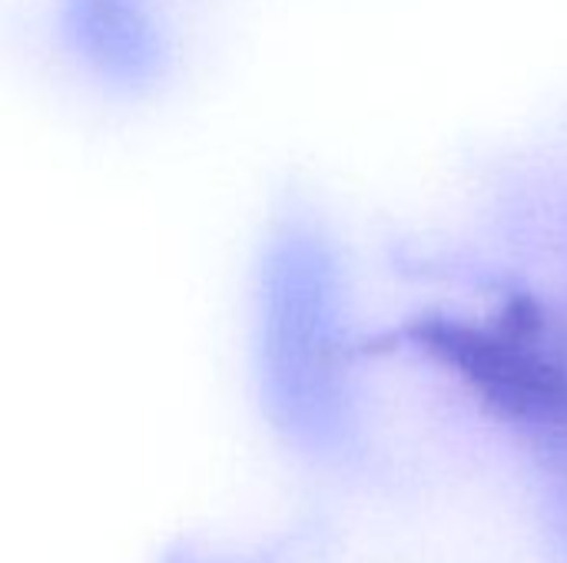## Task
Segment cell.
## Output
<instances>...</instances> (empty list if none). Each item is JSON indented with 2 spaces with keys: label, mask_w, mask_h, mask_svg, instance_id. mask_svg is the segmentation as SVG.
<instances>
[{
  "label": "cell",
  "mask_w": 567,
  "mask_h": 563,
  "mask_svg": "<svg viewBox=\"0 0 567 563\" xmlns=\"http://www.w3.org/2000/svg\"><path fill=\"white\" fill-rule=\"evenodd\" d=\"M336 265L322 239L286 222L259 272V352L276 405L306 415L319 405L336 352Z\"/></svg>",
  "instance_id": "obj_1"
},
{
  "label": "cell",
  "mask_w": 567,
  "mask_h": 563,
  "mask_svg": "<svg viewBox=\"0 0 567 563\" xmlns=\"http://www.w3.org/2000/svg\"><path fill=\"white\" fill-rule=\"evenodd\" d=\"M60 33L110 90L143 93L169 70V40L146 0H63Z\"/></svg>",
  "instance_id": "obj_2"
}]
</instances>
